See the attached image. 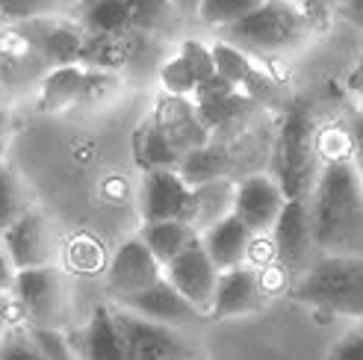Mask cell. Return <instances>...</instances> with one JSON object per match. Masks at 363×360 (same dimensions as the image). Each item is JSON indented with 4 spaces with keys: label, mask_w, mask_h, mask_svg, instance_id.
Here are the masks:
<instances>
[{
    "label": "cell",
    "mask_w": 363,
    "mask_h": 360,
    "mask_svg": "<svg viewBox=\"0 0 363 360\" xmlns=\"http://www.w3.org/2000/svg\"><path fill=\"white\" fill-rule=\"evenodd\" d=\"M319 254L363 257V180L354 159H328L307 195Z\"/></svg>",
    "instance_id": "6da1fadb"
},
{
    "label": "cell",
    "mask_w": 363,
    "mask_h": 360,
    "mask_svg": "<svg viewBox=\"0 0 363 360\" xmlns=\"http://www.w3.org/2000/svg\"><path fill=\"white\" fill-rule=\"evenodd\" d=\"M313 33V24L298 0H263L240 21L216 30V39L237 45L248 57H278L296 50Z\"/></svg>",
    "instance_id": "7a4b0ae2"
},
{
    "label": "cell",
    "mask_w": 363,
    "mask_h": 360,
    "mask_svg": "<svg viewBox=\"0 0 363 360\" xmlns=\"http://www.w3.org/2000/svg\"><path fill=\"white\" fill-rule=\"evenodd\" d=\"M319 136L316 116L307 101H293L286 106L278 142H275V177L286 198H307L319 177Z\"/></svg>",
    "instance_id": "3957f363"
},
{
    "label": "cell",
    "mask_w": 363,
    "mask_h": 360,
    "mask_svg": "<svg viewBox=\"0 0 363 360\" xmlns=\"http://www.w3.org/2000/svg\"><path fill=\"white\" fill-rule=\"evenodd\" d=\"M293 286V298L316 310L363 319V257L319 254Z\"/></svg>",
    "instance_id": "277c9868"
},
{
    "label": "cell",
    "mask_w": 363,
    "mask_h": 360,
    "mask_svg": "<svg viewBox=\"0 0 363 360\" xmlns=\"http://www.w3.org/2000/svg\"><path fill=\"white\" fill-rule=\"evenodd\" d=\"M18 316L30 328H60L71 325L74 313V283L60 263L18 269L15 283L9 290Z\"/></svg>",
    "instance_id": "5b68a950"
},
{
    "label": "cell",
    "mask_w": 363,
    "mask_h": 360,
    "mask_svg": "<svg viewBox=\"0 0 363 360\" xmlns=\"http://www.w3.org/2000/svg\"><path fill=\"white\" fill-rule=\"evenodd\" d=\"M118 331L124 339V360H192L198 357L195 346L172 325L145 319L133 310L113 308Z\"/></svg>",
    "instance_id": "8992f818"
},
{
    "label": "cell",
    "mask_w": 363,
    "mask_h": 360,
    "mask_svg": "<svg viewBox=\"0 0 363 360\" xmlns=\"http://www.w3.org/2000/svg\"><path fill=\"white\" fill-rule=\"evenodd\" d=\"M269 233H272V245H275V260L289 275H301L319 254L311 230L307 198H286L278 222L272 225Z\"/></svg>",
    "instance_id": "52a82bcc"
},
{
    "label": "cell",
    "mask_w": 363,
    "mask_h": 360,
    "mask_svg": "<svg viewBox=\"0 0 363 360\" xmlns=\"http://www.w3.org/2000/svg\"><path fill=\"white\" fill-rule=\"evenodd\" d=\"M219 275H222L219 266L210 260L201 240H195L189 248L180 251L169 266H162V278L207 319H210V308L216 298V286H219Z\"/></svg>",
    "instance_id": "ba28073f"
},
{
    "label": "cell",
    "mask_w": 363,
    "mask_h": 360,
    "mask_svg": "<svg viewBox=\"0 0 363 360\" xmlns=\"http://www.w3.org/2000/svg\"><path fill=\"white\" fill-rule=\"evenodd\" d=\"M0 237L6 242V251L15 269H35V266H50L60 260L57 230H53L50 219L39 207H30Z\"/></svg>",
    "instance_id": "9c48e42d"
},
{
    "label": "cell",
    "mask_w": 363,
    "mask_h": 360,
    "mask_svg": "<svg viewBox=\"0 0 363 360\" xmlns=\"http://www.w3.org/2000/svg\"><path fill=\"white\" fill-rule=\"evenodd\" d=\"M160 278H162L160 260L151 254L148 245L139 237H133L124 245H118V251L113 254V263L106 269V293L118 301V298L148 290Z\"/></svg>",
    "instance_id": "30bf717a"
},
{
    "label": "cell",
    "mask_w": 363,
    "mask_h": 360,
    "mask_svg": "<svg viewBox=\"0 0 363 360\" xmlns=\"http://www.w3.org/2000/svg\"><path fill=\"white\" fill-rule=\"evenodd\" d=\"M151 121L162 130V136L169 139V145L174 148L177 157L201 148L213 139L207 124L201 121V116H198L195 101L184 98V95H162L154 106Z\"/></svg>",
    "instance_id": "8fae6325"
},
{
    "label": "cell",
    "mask_w": 363,
    "mask_h": 360,
    "mask_svg": "<svg viewBox=\"0 0 363 360\" xmlns=\"http://www.w3.org/2000/svg\"><path fill=\"white\" fill-rule=\"evenodd\" d=\"M286 204L281 184L272 174H248L233 189V215L254 233H269Z\"/></svg>",
    "instance_id": "7c38bea8"
},
{
    "label": "cell",
    "mask_w": 363,
    "mask_h": 360,
    "mask_svg": "<svg viewBox=\"0 0 363 360\" xmlns=\"http://www.w3.org/2000/svg\"><path fill=\"white\" fill-rule=\"evenodd\" d=\"M269 304V290L266 281L254 272L248 263L228 269L219 275V286H216V298L210 308V319H233V316H248L257 313Z\"/></svg>",
    "instance_id": "4fadbf2b"
},
{
    "label": "cell",
    "mask_w": 363,
    "mask_h": 360,
    "mask_svg": "<svg viewBox=\"0 0 363 360\" xmlns=\"http://www.w3.org/2000/svg\"><path fill=\"white\" fill-rule=\"evenodd\" d=\"M116 304H118V308H124V310H133V313L145 316V319H154V322H162V325H172V328L195 325V322H204L207 319L204 313H198L166 278H160L157 283H151L148 290H142V293L118 298Z\"/></svg>",
    "instance_id": "5bb4252c"
},
{
    "label": "cell",
    "mask_w": 363,
    "mask_h": 360,
    "mask_svg": "<svg viewBox=\"0 0 363 360\" xmlns=\"http://www.w3.org/2000/svg\"><path fill=\"white\" fill-rule=\"evenodd\" d=\"M192 186L177 169H151L142 177V222L180 219L186 210Z\"/></svg>",
    "instance_id": "9a60e30c"
},
{
    "label": "cell",
    "mask_w": 363,
    "mask_h": 360,
    "mask_svg": "<svg viewBox=\"0 0 363 360\" xmlns=\"http://www.w3.org/2000/svg\"><path fill=\"white\" fill-rule=\"evenodd\" d=\"M21 24L30 33V39L35 42V47H39L48 68L80 62L83 42H86L80 27L68 24V21H57L53 15L50 18H35V21H21Z\"/></svg>",
    "instance_id": "2e32d148"
},
{
    "label": "cell",
    "mask_w": 363,
    "mask_h": 360,
    "mask_svg": "<svg viewBox=\"0 0 363 360\" xmlns=\"http://www.w3.org/2000/svg\"><path fill=\"white\" fill-rule=\"evenodd\" d=\"M254 237H257V233L230 213L222 222L207 227L198 240H201L210 260L219 266V272H228V269H237V266L248 263V254L254 248Z\"/></svg>",
    "instance_id": "e0dca14e"
},
{
    "label": "cell",
    "mask_w": 363,
    "mask_h": 360,
    "mask_svg": "<svg viewBox=\"0 0 363 360\" xmlns=\"http://www.w3.org/2000/svg\"><path fill=\"white\" fill-rule=\"evenodd\" d=\"M233 189H237V184L230 177H216L210 184L192 186L186 210L180 219L201 237L207 227H213L216 222H222L225 215L233 213Z\"/></svg>",
    "instance_id": "ac0fdd59"
},
{
    "label": "cell",
    "mask_w": 363,
    "mask_h": 360,
    "mask_svg": "<svg viewBox=\"0 0 363 360\" xmlns=\"http://www.w3.org/2000/svg\"><path fill=\"white\" fill-rule=\"evenodd\" d=\"M80 360H124V339L113 308L98 304L77 339Z\"/></svg>",
    "instance_id": "d6986e66"
},
{
    "label": "cell",
    "mask_w": 363,
    "mask_h": 360,
    "mask_svg": "<svg viewBox=\"0 0 363 360\" xmlns=\"http://www.w3.org/2000/svg\"><path fill=\"white\" fill-rule=\"evenodd\" d=\"M83 74H86V65L80 62L48 68L39 83V106L45 113H57V116L77 110L83 95Z\"/></svg>",
    "instance_id": "ffe728a7"
},
{
    "label": "cell",
    "mask_w": 363,
    "mask_h": 360,
    "mask_svg": "<svg viewBox=\"0 0 363 360\" xmlns=\"http://www.w3.org/2000/svg\"><path fill=\"white\" fill-rule=\"evenodd\" d=\"M139 240L148 245V251L160 260V266H169L180 251L198 240V233L184 219H160V222H142Z\"/></svg>",
    "instance_id": "44dd1931"
},
{
    "label": "cell",
    "mask_w": 363,
    "mask_h": 360,
    "mask_svg": "<svg viewBox=\"0 0 363 360\" xmlns=\"http://www.w3.org/2000/svg\"><path fill=\"white\" fill-rule=\"evenodd\" d=\"M174 169L189 186H201V184H210V180H216V177H228L230 157H228L225 145H219L216 139H210L207 145L180 157Z\"/></svg>",
    "instance_id": "7402d4cb"
},
{
    "label": "cell",
    "mask_w": 363,
    "mask_h": 360,
    "mask_svg": "<svg viewBox=\"0 0 363 360\" xmlns=\"http://www.w3.org/2000/svg\"><path fill=\"white\" fill-rule=\"evenodd\" d=\"M80 24L89 35H127L130 15L124 0H83Z\"/></svg>",
    "instance_id": "603a6c76"
},
{
    "label": "cell",
    "mask_w": 363,
    "mask_h": 360,
    "mask_svg": "<svg viewBox=\"0 0 363 360\" xmlns=\"http://www.w3.org/2000/svg\"><path fill=\"white\" fill-rule=\"evenodd\" d=\"M133 157L136 163L142 166V171H151V169H174L177 166V154L169 145V139L162 136V130L148 118L142 121L136 133H133Z\"/></svg>",
    "instance_id": "cb8c5ba5"
},
{
    "label": "cell",
    "mask_w": 363,
    "mask_h": 360,
    "mask_svg": "<svg viewBox=\"0 0 363 360\" xmlns=\"http://www.w3.org/2000/svg\"><path fill=\"white\" fill-rule=\"evenodd\" d=\"M210 53H213L216 74L225 77L228 83H233L237 89H242V92H248V89L260 80L257 77V68H254V62H251V57H248L245 50H240L237 45L216 39L210 45Z\"/></svg>",
    "instance_id": "d4e9b609"
},
{
    "label": "cell",
    "mask_w": 363,
    "mask_h": 360,
    "mask_svg": "<svg viewBox=\"0 0 363 360\" xmlns=\"http://www.w3.org/2000/svg\"><path fill=\"white\" fill-rule=\"evenodd\" d=\"M127 4V15H130V30L148 33V35H160L172 30L174 18H180L172 6V0H124Z\"/></svg>",
    "instance_id": "484cf974"
},
{
    "label": "cell",
    "mask_w": 363,
    "mask_h": 360,
    "mask_svg": "<svg viewBox=\"0 0 363 360\" xmlns=\"http://www.w3.org/2000/svg\"><path fill=\"white\" fill-rule=\"evenodd\" d=\"M30 207H33V201H30L24 180L18 177V171L12 166L0 163V233L12 222L21 219Z\"/></svg>",
    "instance_id": "4316f807"
},
{
    "label": "cell",
    "mask_w": 363,
    "mask_h": 360,
    "mask_svg": "<svg viewBox=\"0 0 363 360\" xmlns=\"http://www.w3.org/2000/svg\"><path fill=\"white\" fill-rule=\"evenodd\" d=\"M263 0H201V6L195 12V21H201L204 27H228L233 21H240L242 15H248L251 9H257Z\"/></svg>",
    "instance_id": "83f0119b"
},
{
    "label": "cell",
    "mask_w": 363,
    "mask_h": 360,
    "mask_svg": "<svg viewBox=\"0 0 363 360\" xmlns=\"http://www.w3.org/2000/svg\"><path fill=\"white\" fill-rule=\"evenodd\" d=\"M65 0H0V21L21 24L35 18H50L62 9Z\"/></svg>",
    "instance_id": "f1b7e54d"
},
{
    "label": "cell",
    "mask_w": 363,
    "mask_h": 360,
    "mask_svg": "<svg viewBox=\"0 0 363 360\" xmlns=\"http://www.w3.org/2000/svg\"><path fill=\"white\" fill-rule=\"evenodd\" d=\"M160 86L166 95H184V98H192L195 89H198V80L192 74V68L186 65V60L174 53L166 62L160 65Z\"/></svg>",
    "instance_id": "f546056e"
},
{
    "label": "cell",
    "mask_w": 363,
    "mask_h": 360,
    "mask_svg": "<svg viewBox=\"0 0 363 360\" xmlns=\"http://www.w3.org/2000/svg\"><path fill=\"white\" fill-rule=\"evenodd\" d=\"M118 74L110 68H86L83 74V95H80V106H101L106 103L116 92H118Z\"/></svg>",
    "instance_id": "4dcf8cb0"
},
{
    "label": "cell",
    "mask_w": 363,
    "mask_h": 360,
    "mask_svg": "<svg viewBox=\"0 0 363 360\" xmlns=\"http://www.w3.org/2000/svg\"><path fill=\"white\" fill-rule=\"evenodd\" d=\"M0 360H48V357L35 346V339L30 337V328L24 322H15L0 337Z\"/></svg>",
    "instance_id": "1f68e13d"
},
{
    "label": "cell",
    "mask_w": 363,
    "mask_h": 360,
    "mask_svg": "<svg viewBox=\"0 0 363 360\" xmlns=\"http://www.w3.org/2000/svg\"><path fill=\"white\" fill-rule=\"evenodd\" d=\"M30 337L35 339V346L42 349V354L48 360H80L77 346L71 343L65 331H60V328H30Z\"/></svg>",
    "instance_id": "d6a6232c"
},
{
    "label": "cell",
    "mask_w": 363,
    "mask_h": 360,
    "mask_svg": "<svg viewBox=\"0 0 363 360\" xmlns=\"http://www.w3.org/2000/svg\"><path fill=\"white\" fill-rule=\"evenodd\" d=\"M180 57L186 60V65L192 68V74L198 80V86H201L204 80H210L216 74L213 68V53H210V45H204L201 39H184L180 42Z\"/></svg>",
    "instance_id": "836d02e7"
},
{
    "label": "cell",
    "mask_w": 363,
    "mask_h": 360,
    "mask_svg": "<svg viewBox=\"0 0 363 360\" xmlns=\"http://www.w3.org/2000/svg\"><path fill=\"white\" fill-rule=\"evenodd\" d=\"M328 360H363V331L357 328V331L342 334L334 343Z\"/></svg>",
    "instance_id": "e575fe53"
},
{
    "label": "cell",
    "mask_w": 363,
    "mask_h": 360,
    "mask_svg": "<svg viewBox=\"0 0 363 360\" xmlns=\"http://www.w3.org/2000/svg\"><path fill=\"white\" fill-rule=\"evenodd\" d=\"M301 9L307 12L313 27H325L331 21V15H337V4L340 0H298Z\"/></svg>",
    "instance_id": "d590c367"
},
{
    "label": "cell",
    "mask_w": 363,
    "mask_h": 360,
    "mask_svg": "<svg viewBox=\"0 0 363 360\" xmlns=\"http://www.w3.org/2000/svg\"><path fill=\"white\" fill-rule=\"evenodd\" d=\"M15 275H18V269H15L12 257H9V251H6L4 237H0V296H6V293L12 290Z\"/></svg>",
    "instance_id": "8d00e7d4"
},
{
    "label": "cell",
    "mask_w": 363,
    "mask_h": 360,
    "mask_svg": "<svg viewBox=\"0 0 363 360\" xmlns=\"http://www.w3.org/2000/svg\"><path fill=\"white\" fill-rule=\"evenodd\" d=\"M337 15L342 18V21H349L352 27L363 30V0H340Z\"/></svg>",
    "instance_id": "74e56055"
},
{
    "label": "cell",
    "mask_w": 363,
    "mask_h": 360,
    "mask_svg": "<svg viewBox=\"0 0 363 360\" xmlns=\"http://www.w3.org/2000/svg\"><path fill=\"white\" fill-rule=\"evenodd\" d=\"M9 145H12V113L0 101V163H6Z\"/></svg>",
    "instance_id": "f35d334b"
},
{
    "label": "cell",
    "mask_w": 363,
    "mask_h": 360,
    "mask_svg": "<svg viewBox=\"0 0 363 360\" xmlns=\"http://www.w3.org/2000/svg\"><path fill=\"white\" fill-rule=\"evenodd\" d=\"M15 322H21V316H18V308H15V301L12 296H0V337H4L6 328H12Z\"/></svg>",
    "instance_id": "ab89813d"
},
{
    "label": "cell",
    "mask_w": 363,
    "mask_h": 360,
    "mask_svg": "<svg viewBox=\"0 0 363 360\" xmlns=\"http://www.w3.org/2000/svg\"><path fill=\"white\" fill-rule=\"evenodd\" d=\"M349 89H352V95L357 101V113H363V50H360V57H357L352 74H349Z\"/></svg>",
    "instance_id": "60d3db41"
},
{
    "label": "cell",
    "mask_w": 363,
    "mask_h": 360,
    "mask_svg": "<svg viewBox=\"0 0 363 360\" xmlns=\"http://www.w3.org/2000/svg\"><path fill=\"white\" fill-rule=\"evenodd\" d=\"M349 142H352V151H354V159H363V113L354 118V124H352V136H349Z\"/></svg>",
    "instance_id": "b9f144b4"
},
{
    "label": "cell",
    "mask_w": 363,
    "mask_h": 360,
    "mask_svg": "<svg viewBox=\"0 0 363 360\" xmlns=\"http://www.w3.org/2000/svg\"><path fill=\"white\" fill-rule=\"evenodd\" d=\"M172 6L180 18H195L198 6H201V0H172Z\"/></svg>",
    "instance_id": "7bdbcfd3"
},
{
    "label": "cell",
    "mask_w": 363,
    "mask_h": 360,
    "mask_svg": "<svg viewBox=\"0 0 363 360\" xmlns=\"http://www.w3.org/2000/svg\"><path fill=\"white\" fill-rule=\"evenodd\" d=\"M354 166H357V171H360V180H363V159H354Z\"/></svg>",
    "instance_id": "ee69618b"
},
{
    "label": "cell",
    "mask_w": 363,
    "mask_h": 360,
    "mask_svg": "<svg viewBox=\"0 0 363 360\" xmlns=\"http://www.w3.org/2000/svg\"><path fill=\"white\" fill-rule=\"evenodd\" d=\"M4 95H6V89H4V83H0V101H4Z\"/></svg>",
    "instance_id": "f6af8a7d"
},
{
    "label": "cell",
    "mask_w": 363,
    "mask_h": 360,
    "mask_svg": "<svg viewBox=\"0 0 363 360\" xmlns=\"http://www.w3.org/2000/svg\"><path fill=\"white\" fill-rule=\"evenodd\" d=\"M360 331H363V325H360Z\"/></svg>",
    "instance_id": "bcb514c9"
},
{
    "label": "cell",
    "mask_w": 363,
    "mask_h": 360,
    "mask_svg": "<svg viewBox=\"0 0 363 360\" xmlns=\"http://www.w3.org/2000/svg\"><path fill=\"white\" fill-rule=\"evenodd\" d=\"M192 360H198V357H192Z\"/></svg>",
    "instance_id": "7dc6e473"
}]
</instances>
